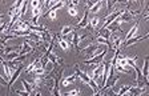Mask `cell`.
Instances as JSON below:
<instances>
[{
  "label": "cell",
  "instance_id": "obj_13",
  "mask_svg": "<svg viewBox=\"0 0 149 96\" xmlns=\"http://www.w3.org/2000/svg\"><path fill=\"white\" fill-rule=\"evenodd\" d=\"M33 50V47H32V44H29V41L25 40L23 41L22 44V50H20V55H27L28 52H31V51Z\"/></svg>",
  "mask_w": 149,
  "mask_h": 96
},
{
  "label": "cell",
  "instance_id": "obj_25",
  "mask_svg": "<svg viewBox=\"0 0 149 96\" xmlns=\"http://www.w3.org/2000/svg\"><path fill=\"white\" fill-rule=\"evenodd\" d=\"M79 93H80L79 90H72V91H69V92L64 93V96H79Z\"/></svg>",
  "mask_w": 149,
  "mask_h": 96
},
{
  "label": "cell",
  "instance_id": "obj_26",
  "mask_svg": "<svg viewBox=\"0 0 149 96\" xmlns=\"http://www.w3.org/2000/svg\"><path fill=\"white\" fill-rule=\"evenodd\" d=\"M29 6H31V9L39 8V7H40V1H37V0H32V1H31V4H29Z\"/></svg>",
  "mask_w": 149,
  "mask_h": 96
},
{
  "label": "cell",
  "instance_id": "obj_8",
  "mask_svg": "<svg viewBox=\"0 0 149 96\" xmlns=\"http://www.w3.org/2000/svg\"><path fill=\"white\" fill-rule=\"evenodd\" d=\"M45 56L48 57V60H49V62L52 63L53 65H56V64H61V63H63V59H61V57H59V56L56 55V53L48 52V53H45Z\"/></svg>",
  "mask_w": 149,
  "mask_h": 96
},
{
  "label": "cell",
  "instance_id": "obj_31",
  "mask_svg": "<svg viewBox=\"0 0 149 96\" xmlns=\"http://www.w3.org/2000/svg\"><path fill=\"white\" fill-rule=\"evenodd\" d=\"M107 96H109V95H107Z\"/></svg>",
  "mask_w": 149,
  "mask_h": 96
},
{
  "label": "cell",
  "instance_id": "obj_27",
  "mask_svg": "<svg viewBox=\"0 0 149 96\" xmlns=\"http://www.w3.org/2000/svg\"><path fill=\"white\" fill-rule=\"evenodd\" d=\"M16 93L19 96H31V93H28L27 91H16Z\"/></svg>",
  "mask_w": 149,
  "mask_h": 96
},
{
  "label": "cell",
  "instance_id": "obj_30",
  "mask_svg": "<svg viewBox=\"0 0 149 96\" xmlns=\"http://www.w3.org/2000/svg\"><path fill=\"white\" fill-rule=\"evenodd\" d=\"M35 96H40V93H39V92H36V95H35Z\"/></svg>",
  "mask_w": 149,
  "mask_h": 96
},
{
  "label": "cell",
  "instance_id": "obj_18",
  "mask_svg": "<svg viewBox=\"0 0 149 96\" xmlns=\"http://www.w3.org/2000/svg\"><path fill=\"white\" fill-rule=\"evenodd\" d=\"M141 75H143L144 81H145V84H146L148 83V57L144 59V67H143V71H141Z\"/></svg>",
  "mask_w": 149,
  "mask_h": 96
},
{
  "label": "cell",
  "instance_id": "obj_19",
  "mask_svg": "<svg viewBox=\"0 0 149 96\" xmlns=\"http://www.w3.org/2000/svg\"><path fill=\"white\" fill-rule=\"evenodd\" d=\"M57 43H59V46L61 47V50H64V51L69 50V47H71V44H69L68 41L65 40V39H63V37H60V36H57Z\"/></svg>",
  "mask_w": 149,
  "mask_h": 96
},
{
  "label": "cell",
  "instance_id": "obj_2",
  "mask_svg": "<svg viewBox=\"0 0 149 96\" xmlns=\"http://www.w3.org/2000/svg\"><path fill=\"white\" fill-rule=\"evenodd\" d=\"M74 71H76V75H77V76L81 79V80L84 81V83H85V84H88V85H89V87L92 88V91H93V92H97V91L100 90V88H99V85H97V83H96V81H93L92 79L89 78V75H88V74H85V72H83L80 68H79V67H74Z\"/></svg>",
  "mask_w": 149,
  "mask_h": 96
},
{
  "label": "cell",
  "instance_id": "obj_24",
  "mask_svg": "<svg viewBox=\"0 0 149 96\" xmlns=\"http://www.w3.org/2000/svg\"><path fill=\"white\" fill-rule=\"evenodd\" d=\"M96 43L107 44V46L111 47V43H109V40H107V39H104V37H101V36H97V37H96Z\"/></svg>",
  "mask_w": 149,
  "mask_h": 96
},
{
  "label": "cell",
  "instance_id": "obj_7",
  "mask_svg": "<svg viewBox=\"0 0 149 96\" xmlns=\"http://www.w3.org/2000/svg\"><path fill=\"white\" fill-rule=\"evenodd\" d=\"M29 25H31V24H28L25 20H19V22H17V25H16V28H15V31L27 32V31H29Z\"/></svg>",
  "mask_w": 149,
  "mask_h": 96
},
{
  "label": "cell",
  "instance_id": "obj_22",
  "mask_svg": "<svg viewBox=\"0 0 149 96\" xmlns=\"http://www.w3.org/2000/svg\"><path fill=\"white\" fill-rule=\"evenodd\" d=\"M130 88H132V85H129V84H128V85H124V87H121L120 90L117 91V96H123L124 93H127L128 91H130Z\"/></svg>",
  "mask_w": 149,
  "mask_h": 96
},
{
  "label": "cell",
  "instance_id": "obj_3",
  "mask_svg": "<svg viewBox=\"0 0 149 96\" xmlns=\"http://www.w3.org/2000/svg\"><path fill=\"white\" fill-rule=\"evenodd\" d=\"M102 71H104V62H101L100 64H97L96 68L92 69V72H91V75H89V78L92 79L93 81H96L100 76H102Z\"/></svg>",
  "mask_w": 149,
  "mask_h": 96
},
{
  "label": "cell",
  "instance_id": "obj_15",
  "mask_svg": "<svg viewBox=\"0 0 149 96\" xmlns=\"http://www.w3.org/2000/svg\"><path fill=\"white\" fill-rule=\"evenodd\" d=\"M137 31H139V23H136V24L133 25V27L129 29V32L127 34V36H125V40H124V43L125 41H128L129 39H132V37H134V35L137 34Z\"/></svg>",
  "mask_w": 149,
  "mask_h": 96
},
{
  "label": "cell",
  "instance_id": "obj_5",
  "mask_svg": "<svg viewBox=\"0 0 149 96\" xmlns=\"http://www.w3.org/2000/svg\"><path fill=\"white\" fill-rule=\"evenodd\" d=\"M41 15H43L41 7L32 9V24L31 25H33V27H37V22H39V18H40Z\"/></svg>",
  "mask_w": 149,
  "mask_h": 96
},
{
  "label": "cell",
  "instance_id": "obj_9",
  "mask_svg": "<svg viewBox=\"0 0 149 96\" xmlns=\"http://www.w3.org/2000/svg\"><path fill=\"white\" fill-rule=\"evenodd\" d=\"M40 67H41V57H37V59H35V62H32L31 64L27 67V72L31 74V72H33L36 68H40Z\"/></svg>",
  "mask_w": 149,
  "mask_h": 96
},
{
  "label": "cell",
  "instance_id": "obj_23",
  "mask_svg": "<svg viewBox=\"0 0 149 96\" xmlns=\"http://www.w3.org/2000/svg\"><path fill=\"white\" fill-rule=\"evenodd\" d=\"M68 13L71 16H74V18H76V16L79 15V11H77V8H76V7H73V6H71V4H69V7H68Z\"/></svg>",
  "mask_w": 149,
  "mask_h": 96
},
{
  "label": "cell",
  "instance_id": "obj_29",
  "mask_svg": "<svg viewBox=\"0 0 149 96\" xmlns=\"http://www.w3.org/2000/svg\"><path fill=\"white\" fill-rule=\"evenodd\" d=\"M102 91H104V90H99L97 92H95V95H93V96H102Z\"/></svg>",
  "mask_w": 149,
  "mask_h": 96
},
{
  "label": "cell",
  "instance_id": "obj_1",
  "mask_svg": "<svg viewBox=\"0 0 149 96\" xmlns=\"http://www.w3.org/2000/svg\"><path fill=\"white\" fill-rule=\"evenodd\" d=\"M102 48H100L99 44H88L85 48H83V50L80 51L81 55H85V60H89L92 59V57H95V56L100 55V53L102 52Z\"/></svg>",
  "mask_w": 149,
  "mask_h": 96
},
{
  "label": "cell",
  "instance_id": "obj_20",
  "mask_svg": "<svg viewBox=\"0 0 149 96\" xmlns=\"http://www.w3.org/2000/svg\"><path fill=\"white\" fill-rule=\"evenodd\" d=\"M74 31V27L73 25H64V27L61 28V35L63 36H67V35H69L71 32Z\"/></svg>",
  "mask_w": 149,
  "mask_h": 96
},
{
  "label": "cell",
  "instance_id": "obj_6",
  "mask_svg": "<svg viewBox=\"0 0 149 96\" xmlns=\"http://www.w3.org/2000/svg\"><path fill=\"white\" fill-rule=\"evenodd\" d=\"M61 74H63V71H60L59 74L55 76V85H53V88L51 90V93H52L53 96H61L60 90H59V80H60V75Z\"/></svg>",
  "mask_w": 149,
  "mask_h": 96
},
{
  "label": "cell",
  "instance_id": "obj_17",
  "mask_svg": "<svg viewBox=\"0 0 149 96\" xmlns=\"http://www.w3.org/2000/svg\"><path fill=\"white\" fill-rule=\"evenodd\" d=\"M104 6V3H102V1H95V3H93V6L91 7L89 9H88V11H89V15L91 13H96V12H99L100 9H101V7Z\"/></svg>",
  "mask_w": 149,
  "mask_h": 96
},
{
  "label": "cell",
  "instance_id": "obj_28",
  "mask_svg": "<svg viewBox=\"0 0 149 96\" xmlns=\"http://www.w3.org/2000/svg\"><path fill=\"white\" fill-rule=\"evenodd\" d=\"M0 85H7V87H8V81H7L6 79H3L1 76H0Z\"/></svg>",
  "mask_w": 149,
  "mask_h": 96
},
{
  "label": "cell",
  "instance_id": "obj_10",
  "mask_svg": "<svg viewBox=\"0 0 149 96\" xmlns=\"http://www.w3.org/2000/svg\"><path fill=\"white\" fill-rule=\"evenodd\" d=\"M89 25V11H85L84 12V16H83V20L77 24V28H87Z\"/></svg>",
  "mask_w": 149,
  "mask_h": 96
},
{
  "label": "cell",
  "instance_id": "obj_12",
  "mask_svg": "<svg viewBox=\"0 0 149 96\" xmlns=\"http://www.w3.org/2000/svg\"><path fill=\"white\" fill-rule=\"evenodd\" d=\"M22 71H23V64H22V65H19L17 68L15 69V72H13V75H12V78H11V80L8 81V90H9V88H11V85H12V84L15 83V80H16V79L19 78V75L22 74Z\"/></svg>",
  "mask_w": 149,
  "mask_h": 96
},
{
  "label": "cell",
  "instance_id": "obj_4",
  "mask_svg": "<svg viewBox=\"0 0 149 96\" xmlns=\"http://www.w3.org/2000/svg\"><path fill=\"white\" fill-rule=\"evenodd\" d=\"M105 55H107V50H104L100 55L95 56V57H92V59H89V60H85V64H100L101 62H104Z\"/></svg>",
  "mask_w": 149,
  "mask_h": 96
},
{
  "label": "cell",
  "instance_id": "obj_14",
  "mask_svg": "<svg viewBox=\"0 0 149 96\" xmlns=\"http://www.w3.org/2000/svg\"><path fill=\"white\" fill-rule=\"evenodd\" d=\"M99 24H100V18L92 16V18L89 19V25H88V28H89L91 31H95V29L99 27Z\"/></svg>",
  "mask_w": 149,
  "mask_h": 96
},
{
  "label": "cell",
  "instance_id": "obj_16",
  "mask_svg": "<svg viewBox=\"0 0 149 96\" xmlns=\"http://www.w3.org/2000/svg\"><path fill=\"white\" fill-rule=\"evenodd\" d=\"M149 35L148 34H145L144 36H134V37H132V39H129L128 41H125V43H123V46H132V44H134L136 41H140V40H144V39H146Z\"/></svg>",
  "mask_w": 149,
  "mask_h": 96
},
{
  "label": "cell",
  "instance_id": "obj_21",
  "mask_svg": "<svg viewBox=\"0 0 149 96\" xmlns=\"http://www.w3.org/2000/svg\"><path fill=\"white\" fill-rule=\"evenodd\" d=\"M22 83L25 85V91H27L28 93H33V92H35V88H36V87H35V85H32V84L29 83V81H27V80H22Z\"/></svg>",
  "mask_w": 149,
  "mask_h": 96
},
{
  "label": "cell",
  "instance_id": "obj_11",
  "mask_svg": "<svg viewBox=\"0 0 149 96\" xmlns=\"http://www.w3.org/2000/svg\"><path fill=\"white\" fill-rule=\"evenodd\" d=\"M76 78H77V75H74V74L65 76V78L61 80V85H63V87H68V85H71V84L76 80Z\"/></svg>",
  "mask_w": 149,
  "mask_h": 96
}]
</instances>
